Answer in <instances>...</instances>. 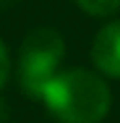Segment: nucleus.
<instances>
[{
	"instance_id": "f257e3e1",
	"label": "nucleus",
	"mask_w": 120,
	"mask_h": 123,
	"mask_svg": "<svg viewBox=\"0 0 120 123\" xmlns=\"http://www.w3.org/2000/svg\"><path fill=\"white\" fill-rule=\"evenodd\" d=\"M39 99L60 123H99L110 113V86L91 71L73 68L55 74Z\"/></svg>"
},
{
	"instance_id": "f03ea898",
	"label": "nucleus",
	"mask_w": 120,
	"mask_h": 123,
	"mask_svg": "<svg viewBox=\"0 0 120 123\" xmlns=\"http://www.w3.org/2000/svg\"><path fill=\"white\" fill-rule=\"evenodd\" d=\"M63 55H65V42L55 29L39 26L26 34L18 52V84L29 97L39 99L45 84L57 74Z\"/></svg>"
},
{
	"instance_id": "7ed1b4c3",
	"label": "nucleus",
	"mask_w": 120,
	"mask_h": 123,
	"mask_svg": "<svg viewBox=\"0 0 120 123\" xmlns=\"http://www.w3.org/2000/svg\"><path fill=\"white\" fill-rule=\"evenodd\" d=\"M91 60L102 74L120 79V21L104 24L94 37Z\"/></svg>"
},
{
	"instance_id": "20e7f679",
	"label": "nucleus",
	"mask_w": 120,
	"mask_h": 123,
	"mask_svg": "<svg viewBox=\"0 0 120 123\" xmlns=\"http://www.w3.org/2000/svg\"><path fill=\"white\" fill-rule=\"evenodd\" d=\"M76 3H78V8H84L91 16H107L120 8V0H76Z\"/></svg>"
},
{
	"instance_id": "39448f33",
	"label": "nucleus",
	"mask_w": 120,
	"mask_h": 123,
	"mask_svg": "<svg viewBox=\"0 0 120 123\" xmlns=\"http://www.w3.org/2000/svg\"><path fill=\"white\" fill-rule=\"evenodd\" d=\"M8 68H11V63H8V50L0 42V89H3V84H5V79H8Z\"/></svg>"
}]
</instances>
